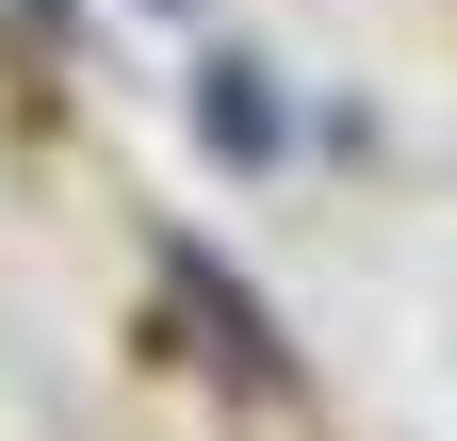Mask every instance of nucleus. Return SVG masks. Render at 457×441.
<instances>
[{
  "mask_svg": "<svg viewBox=\"0 0 457 441\" xmlns=\"http://www.w3.org/2000/svg\"><path fill=\"white\" fill-rule=\"evenodd\" d=\"M196 115H212V131H228V147H262V131H278V98H262V82H245V66H212V82H196Z\"/></svg>",
  "mask_w": 457,
  "mask_h": 441,
  "instance_id": "nucleus-1",
  "label": "nucleus"
}]
</instances>
